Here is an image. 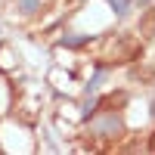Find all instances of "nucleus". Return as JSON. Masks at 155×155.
Segmentation results:
<instances>
[{"mask_svg": "<svg viewBox=\"0 0 155 155\" xmlns=\"http://www.w3.org/2000/svg\"><path fill=\"white\" fill-rule=\"evenodd\" d=\"M121 106H127V93H124V90H118V93H106V96L96 99V112H102V115L121 112Z\"/></svg>", "mask_w": 155, "mask_h": 155, "instance_id": "obj_2", "label": "nucleus"}, {"mask_svg": "<svg viewBox=\"0 0 155 155\" xmlns=\"http://www.w3.org/2000/svg\"><path fill=\"white\" fill-rule=\"evenodd\" d=\"M19 9L22 12H34V9H41V0H19Z\"/></svg>", "mask_w": 155, "mask_h": 155, "instance_id": "obj_4", "label": "nucleus"}, {"mask_svg": "<svg viewBox=\"0 0 155 155\" xmlns=\"http://www.w3.org/2000/svg\"><path fill=\"white\" fill-rule=\"evenodd\" d=\"M140 31L149 34V37H155V9H146L143 16H140Z\"/></svg>", "mask_w": 155, "mask_h": 155, "instance_id": "obj_3", "label": "nucleus"}, {"mask_svg": "<svg viewBox=\"0 0 155 155\" xmlns=\"http://www.w3.org/2000/svg\"><path fill=\"white\" fill-rule=\"evenodd\" d=\"M109 3H112V9L121 16V12H127V3H130V0H109Z\"/></svg>", "mask_w": 155, "mask_h": 155, "instance_id": "obj_6", "label": "nucleus"}, {"mask_svg": "<svg viewBox=\"0 0 155 155\" xmlns=\"http://www.w3.org/2000/svg\"><path fill=\"white\" fill-rule=\"evenodd\" d=\"M143 56V47H140L134 37H115L109 47V65H121V62H137Z\"/></svg>", "mask_w": 155, "mask_h": 155, "instance_id": "obj_1", "label": "nucleus"}, {"mask_svg": "<svg viewBox=\"0 0 155 155\" xmlns=\"http://www.w3.org/2000/svg\"><path fill=\"white\" fill-rule=\"evenodd\" d=\"M59 44H62V47H84V44H87V37H62Z\"/></svg>", "mask_w": 155, "mask_h": 155, "instance_id": "obj_5", "label": "nucleus"}, {"mask_svg": "<svg viewBox=\"0 0 155 155\" xmlns=\"http://www.w3.org/2000/svg\"><path fill=\"white\" fill-rule=\"evenodd\" d=\"M149 149H152V152H155V134H152V140H149Z\"/></svg>", "mask_w": 155, "mask_h": 155, "instance_id": "obj_7", "label": "nucleus"}]
</instances>
